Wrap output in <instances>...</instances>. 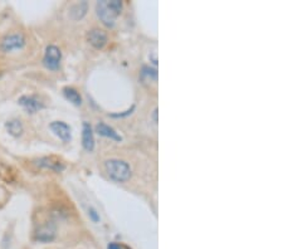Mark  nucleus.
Here are the masks:
<instances>
[{
	"instance_id": "f257e3e1",
	"label": "nucleus",
	"mask_w": 283,
	"mask_h": 249,
	"mask_svg": "<svg viewBox=\"0 0 283 249\" xmlns=\"http://www.w3.org/2000/svg\"><path fill=\"white\" fill-rule=\"evenodd\" d=\"M122 1L121 0H101L96 4V13L101 22L108 28L115 25L116 18L121 14Z\"/></svg>"
},
{
	"instance_id": "f03ea898",
	"label": "nucleus",
	"mask_w": 283,
	"mask_h": 249,
	"mask_svg": "<svg viewBox=\"0 0 283 249\" xmlns=\"http://www.w3.org/2000/svg\"><path fill=\"white\" fill-rule=\"evenodd\" d=\"M106 171L112 180L125 183L131 178V167L124 160L110 159L105 162Z\"/></svg>"
},
{
	"instance_id": "7ed1b4c3",
	"label": "nucleus",
	"mask_w": 283,
	"mask_h": 249,
	"mask_svg": "<svg viewBox=\"0 0 283 249\" xmlns=\"http://www.w3.org/2000/svg\"><path fill=\"white\" fill-rule=\"evenodd\" d=\"M61 59H62V53L61 50L57 46H49L46 48V53L43 57V64L46 68L50 69V71H57L61 66Z\"/></svg>"
},
{
	"instance_id": "20e7f679",
	"label": "nucleus",
	"mask_w": 283,
	"mask_h": 249,
	"mask_svg": "<svg viewBox=\"0 0 283 249\" xmlns=\"http://www.w3.org/2000/svg\"><path fill=\"white\" fill-rule=\"evenodd\" d=\"M24 46H25L24 36L20 33H14L4 37L1 43H0V50H3L4 53H10L13 52V50H22Z\"/></svg>"
},
{
	"instance_id": "39448f33",
	"label": "nucleus",
	"mask_w": 283,
	"mask_h": 249,
	"mask_svg": "<svg viewBox=\"0 0 283 249\" xmlns=\"http://www.w3.org/2000/svg\"><path fill=\"white\" fill-rule=\"evenodd\" d=\"M18 102L29 113H36L44 108V103L37 96H22Z\"/></svg>"
},
{
	"instance_id": "423d86ee",
	"label": "nucleus",
	"mask_w": 283,
	"mask_h": 249,
	"mask_svg": "<svg viewBox=\"0 0 283 249\" xmlns=\"http://www.w3.org/2000/svg\"><path fill=\"white\" fill-rule=\"evenodd\" d=\"M36 164L38 165L39 167H44V169L52 170V171H55V173H62L64 170V164L61 159H58L55 156H44L41 157V159L36 160Z\"/></svg>"
},
{
	"instance_id": "0eeeda50",
	"label": "nucleus",
	"mask_w": 283,
	"mask_h": 249,
	"mask_svg": "<svg viewBox=\"0 0 283 249\" xmlns=\"http://www.w3.org/2000/svg\"><path fill=\"white\" fill-rule=\"evenodd\" d=\"M54 238L55 228L50 223H46V224L41 225L36 232V241L42 242V243H49V242L54 241Z\"/></svg>"
},
{
	"instance_id": "6e6552de",
	"label": "nucleus",
	"mask_w": 283,
	"mask_h": 249,
	"mask_svg": "<svg viewBox=\"0 0 283 249\" xmlns=\"http://www.w3.org/2000/svg\"><path fill=\"white\" fill-rule=\"evenodd\" d=\"M50 130L54 132V135L57 137L64 141V143H68L72 139L71 134V127L67 125V123L62 122V121H54V122L50 123Z\"/></svg>"
},
{
	"instance_id": "1a4fd4ad",
	"label": "nucleus",
	"mask_w": 283,
	"mask_h": 249,
	"mask_svg": "<svg viewBox=\"0 0 283 249\" xmlns=\"http://www.w3.org/2000/svg\"><path fill=\"white\" fill-rule=\"evenodd\" d=\"M87 41L91 46H94L97 50H101L107 43V34L101 29H92L88 32Z\"/></svg>"
},
{
	"instance_id": "9d476101",
	"label": "nucleus",
	"mask_w": 283,
	"mask_h": 249,
	"mask_svg": "<svg viewBox=\"0 0 283 249\" xmlns=\"http://www.w3.org/2000/svg\"><path fill=\"white\" fill-rule=\"evenodd\" d=\"M82 145L86 151L91 152L94 149V132H92L91 125L88 122L83 123V130H82Z\"/></svg>"
},
{
	"instance_id": "9b49d317",
	"label": "nucleus",
	"mask_w": 283,
	"mask_h": 249,
	"mask_svg": "<svg viewBox=\"0 0 283 249\" xmlns=\"http://www.w3.org/2000/svg\"><path fill=\"white\" fill-rule=\"evenodd\" d=\"M96 132L99 135V136H103V137H108L111 140H115V141H118V143H121L122 141V137L112 129L108 125L103 122H99L98 125L96 126Z\"/></svg>"
},
{
	"instance_id": "f8f14e48",
	"label": "nucleus",
	"mask_w": 283,
	"mask_h": 249,
	"mask_svg": "<svg viewBox=\"0 0 283 249\" xmlns=\"http://www.w3.org/2000/svg\"><path fill=\"white\" fill-rule=\"evenodd\" d=\"M63 95L74 106H81V104H82V97H81L80 92H78L77 90H74L73 87H64Z\"/></svg>"
},
{
	"instance_id": "ddd939ff",
	"label": "nucleus",
	"mask_w": 283,
	"mask_h": 249,
	"mask_svg": "<svg viewBox=\"0 0 283 249\" xmlns=\"http://www.w3.org/2000/svg\"><path fill=\"white\" fill-rule=\"evenodd\" d=\"M87 9H88V5L86 1H82V3H77L74 4L73 6L71 8V15L73 19H81V18H83L86 15V13H87Z\"/></svg>"
},
{
	"instance_id": "4468645a",
	"label": "nucleus",
	"mask_w": 283,
	"mask_h": 249,
	"mask_svg": "<svg viewBox=\"0 0 283 249\" xmlns=\"http://www.w3.org/2000/svg\"><path fill=\"white\" fill-rule=\"evenodd\" d=\"M6 130L14 137H19L23 134V125L19 120H11L6 122Z\"/></svg>"
},
{
	"instance_id": "2eb2a0df",
	"label": "nucleus",
	"mask_w": 283,
	"mask_h": 249,
	"mask_svg": "<svg viewBox=\"0 0 283 249\" xmlns=\"http://www.w3.org/2000/svg\"><path fill=\"white\" fill-rule=\"evenodd\" d=\"M148 78V80H157V71L150 67H143L142 72H141V78Z\"/></svg>"
},
{
	"instance_id": "dca6fc26",
	"label": "nucleus",
	"mask_w": 283,
	"mask_h": 249,
	"mask_svg": "<svg viewBox=\"0 0 283 249\" xmlns=\"http://www.w3.org/2000/svg\"><path fill=\"white\" fill-rule=\"evenodd\" d=\"M88 215H90V219L94 223H98L99 222V214L97 213L96 209L94 206H90L88 208Z\"/></svg>"
},
{
	"instance_id": "f3484780",
	"label": "nucleus",
	"mask_w": 283,
	"mask_h": 249,
	"mask_svg": "<svg viewBox=\"0 0 283 249\" xmlns=\"http://www.w3.org/2000/svg\"><path fill=\"white\" fill-rule=\"evenodd\" d=\"M134 110H135V106H132L131 110L126 111V112H125V113H117V115H111V117H126V116L131 115L132 111H134Z\"/></svg>"
},
{
	"instance_id": "a211bd4d",
	"label": "nucleus",
	"mask_w": 283,
	"mask_h": 249,
	"mask_svg": "<svg viewBox=\"0 0 283 249\" xmlns=\"http://www.w3.org/2000/svg\"><path fill=\"white\" fill-rule=\"evenodd\" d=\"M107 249H122L121 248V246L120 244H117V243H110L107 246Z\"/></svg>"
},
{
	"instance_id": "6ab92c4d",
	"label": "nucleus",
	"mask_w": 283,
	"mask_h": 249,
	"mask_svg": "<svg viewBox=\"0 0 283 249\" xmlns=\"http://www.w3.org/2000/svg\"><path fill=\"white\" fill-rule=\"evenodd\" d=\"M157 113H159V111H157V108H155L154 115H152V117H154V122H155V123H157Z\"/></svg>"
}]
</instances>
